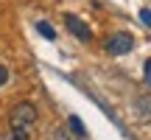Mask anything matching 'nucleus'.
I'll list each match as a JSON object with an SVG mask.
<instances>
[{
  "label": "nucleus",
  "mask_w": 151,
  "mask_h": 140,
  "mask_svg": "<svg viewBox=\"0 0 151 140\" xmlns=\"http://www.w3.org/2000/svg\"><path fill=\"white\" fill-rule=\"evenodd\" d=\"M65 25L70 28V31L81 39V42H90V39H92V31L84 25V20H78L76 14H65Z\"/></svg>",
  "instance_id": "nucleus-3"
},
{
  "label": "nucleus",
  "mask_w": 151,
  "mask_h": 140,
  "mask_svg": "<svg viewBox=\"0 0 151 140\" xmlns=\"http://www.w3.org/2000/svg\"><path fill=\"white\" fill-rule=\"evenodd\" d=\"M53 140H78V137H76L73 132L67 129V123H65V126H56L53 129Z\"/></svg>",
  "instance_id": "nucleus-5"
},
{
  "label": "nucleus",
  "mask_w": 151,
  "mask_h": 140,
  "mask_svg": "<svg viewBox=\"0 0 151 140\" xmlns=\"http://www.w3.org/2000/svg\"><path fill=\"white\" fill-rule=\"evenodd\" d=\"M37 31L42 34L45 39H56V31H53V25H50V22H45V20H42V22L37 25Z\"/></svg>",
  "instance_id": "nucleus-6"
},
{
  "label": "nucleus",
  "mask_w": 151,
  "mask_h": 140,
  "mask_svg": "<svg viewBox=\"0 0 151 140\" xmlns=\"http://www.w3.org/2000/svg\"><path fill=\"white\" fill-rule=\"evenodd\" d=\"M9 123H11V129L28 132L34 123H37V107H34L31 101L14 104V107H11V112H9Z\"/></svg>",
  "instance_id": "nucleus-1"
},
{
  "label": "nucleus",
  "mask_w": 151,
  "mask_h": 140,
  "mask_svg": "<svg viewBox=\"0 0 151 140\" xmlns=\"http://www.w3.org/2000/svg\"><path fill=\"white\" fill-rule=\"evenodd\" d=\"M67 129H70L78 140L87 135V129H84V123H81V118H78V115H70V118H67Z\"/></svg>",
  "instance_id": "nucleus-4"
},
{
  "label": "nucleus",
  "mask_w": 151,
  "mask_h": 140,
  "mask_svg": "<svg viewBox=\"0 0 151 140\" xmlns=\"http://www.w3.org/2000/svg\"><path fill=\"white\" fill-rule=\"evenodd\" d=\"M3 140H28L25 132H20V129H11V135H6Z\"/></svg>",
  "instance_id": "nucleus-7"
},
{
  "label": "nucleus",
  "mask_w": 151,
  "mask_h": 140,
  "mask_svg": "<svg viewBox=\"0 0 151 140\" xmlns=\"http://www.w3.org/2000/svg\"><path fill=\"white\" fill-rule=\"evenodd\" d=\"M104 48H106V53H112V56H123V53H129V51L134 48V37L126 34V31L109 34V37L104 39Z\"/></svg>",
  "instance_id": "nucleus-2"
},
{
  "label": "nucleus",
  "mask_w": 151,
  "mask_h": 140,
  "mask_svg": "<svg viewBox=\"0 0 151 140\" xmlns=\"http://www.w3.org/2000/svg\"><path fill=\"white\" fill-rule=\"evenodd\" d=\"M140 20H143V25L151 28V9H140Z\"/></svg>",
  "instance_id": "nucleus-8"
},
{
  "label": "nucleus",
  "mask_w": 151,
  "mask_h": 140,
  "mask_svg": "<svg viewBox=\"0 0 151 140\" xmlns=\"http://www.w3.org/2000/svg\"><path fill=\"white\" fill-rule=\"evenodd\" d=\"M6 81H9V67H6V65H0V87H3Z\"/></svg>",
  "instance_id": "nucleus-10"
},
{
  "label": "nucleus",
  "mask_w": 151,
  "mask_h": 140,
  "mask_svg": "<svg viewBox=\"0 0 151 140\" xmlns=\"http://www.w3.org/2000/svg\"><path fill=\"white\" fill-rule=\"evenodd\" d=\"M143 79H146V84L151 87V59L146 62V67H143Z\"/></svg>",
  "instance_id": "nucleus-9"
}]
</instances>
